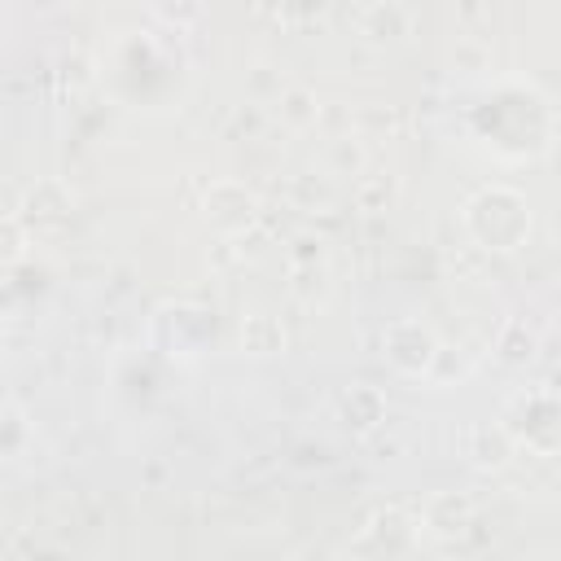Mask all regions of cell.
Wrapping results in <instances>:
<instances>
[{
  "instance_id": "3957f363",
  "label": "cell",
  "mask_w": 561,
  "mask_h": 561,
  "mask_svg": "<svg viewBox=\"0 0 561 561\" xmlns=\"http://www.w3.org/2000/svg\"><path fill=\"white\" fill-rule=\"evenodd\" d=\"M381 355H386V364H390L399 377L425 381V377H434V368H438V359H443V342H438V333H434L425 320L399 316V320H390V324L381 329Z\"/></svg>"
},
{
  "instance_id": "ac0fdd59",
  "label": "cell",
  "mask_w": 561,
  "mask_h": 561,
  "mask_svg": "<svg viewBox=\"0 0 561 561\" xmlns=\"http://www.w3.org/2000/svg\"><path fill=\"white\" fill-rule=\"evenodd\" d=\"M0 237H4V263H9V267L22 263V254H26V219H22L18 210H4Z\"/></svg>"
},
{
  "instance_id": "8992f818",
  "label": "cell",
  "mask_w": 561,
  "mask_h": 561,
  "mask_svg": "<svg viewBox=\"0 0 561 561\" xmlns=\"http://www.w3.org/2000/svg\"><path fill=\"white\" fill-rule=\"evenodd\" d=\"M460 447H465V460H469L473 469H482V473H500V469H508L513 456H517V443H513V434H508L504 421L469 425L465 438H460Z\"/></svg>"
},
{
  "instance_id": "7a4b0ae2",
  "label": "cell",
  "mask_w": 561,
  "mask_h": 561,
  "mask_svg": "<svg viewBox=\"0 0 561 561\" xmlns=\"http://www.w3.org/2000/svg\"><path fill=\"white\" fill-rule=\"evenodd\" d=\"M517 443V451H535V456H561V394L557 390H526L517 399H508L504 416H500Z\"/></svg>"
},
{
  "instance_id": "2e32d148",
  "label": "cell",
  "mask_w": 561,
  "mask_h": 561,
  "mask_svg": "<svg viewBox=\"0 0 561 561\" xmlns=\"http://www.w3.org/2000/svg\"><path fill=\"white\" fill-rule=\"evenodd\" d=\"M285 263L289 267H316V263H329V241L320 232H294L289 245H285Z\"/></svg>"
},
{
  "instance_id": "e0dca14e",
  "label": "cell",
  "mask_w": 561,
  "mask_h": 561,
  "mask_svg": "<svg viewBox=\"0 0 561 561\" xmlns=\"http://www.w3.org/2000/svg\"><path fill=\"white\" fill-rule=\"evenodd\" d=\"M153 13H158L167 26L188 31V26H197V22H202L206 0H153Z\"/></svg>"
},
{
  "instance_id": "d6986e66",
  "label": "cell",
  "mask_w": 561,
  "mask_h": 561,
  "mask_svg": "<svg viewBox=\"0 0 561 561\" xmlns=\"http://www.w3.org/2000/svg\"><path fill=\"white\" fill-rule=\"evenodd\" d=\"M280 92H285V79L272 75V66H254V70L245 75V96H250V101L263 105V101H276Z\"/></svg>"
},
{
  "instance_id": "ba28073f",
  "label": "cell",
  "mask_w": 561,
  "mask_h": 561,
  "mask_svg": "<svg viewBox=\"0 0 561 561\" xmlns=\"http://www.w3.org/2000/svg\"><path fill=\"white\" fill-rule=\"evenodd\" d=\"M237 342H241L245 355H254V359H272V355H285V346H289V329H285V320H280L276 311L254 307V311L241 316V324H237Z\"/></svg>"
},
{
  "instance_id": "9c48e42d",
  "label": "cell",
  "mask_w": 561,
  "mask_h": 561,
  "mask_svg": "<svg viewBox=\"0 0 561 561\" xmlns=\"http://www.w3.org/2000/svg\"><path fill=\"white\" fill-rule=\"evenodd\" d=\"M359 35L377 48H390V44H403L412 35V13L403 0H373L364 13H359Z\"/></svg>"
},
{
  "instance_id": "8fae6325",
  "label": "cell",
  "mask_w": 561,
  "mask_h": 561,
  "mask_svg": "<svg viewBox=\"0 0 561 561\" xmlns=\"http://www.w3.org/2000/svg\"><path fill=\"white\" fill-rule=\"evenodd\" d=\"M320 162H324V175H333V180H359L368 171V149L355 131H342V136L324 140Z\"/></svg>"
},
{
  "instance_id": "52a82bcc",
  "label": "cell",
  "mask_w": 561,
  "mask_h": 561,
  "mask_svg": "<svg viewBox=\"0 0 561 561\" xmlns=\"http://www.w3.org/2000/svg\"><path fill=\"white\" fill-rule=\"evenodd\" d=\"M337 421H342L346 434H359V438L373 434V430H381V421H386V394L377 386H368V381L346 386L337 394Z\"/></svg>"
},
{
  "instance_id": "7c38bea8",
  "label": "cell",
  "mask_w": 561,
  "mask_h": 561,
  "mask_svg": "<svg viewBox=\"0 0 561 561\" xmlns=\"http://www.w3.org/2000/svg\"><path fill=\"white\" fill-rule=\"evenodd\" d=\"M272 105H276V118H280L289 131L320 127V110H324V101H320L307 83H285V92H280Z\"/></svg>"
},
{
  "instance_id": "5b68a950",
  "label": "cell",
  "mask_w": 561,
  "mask_h": 561,
  "mask_svg": "<svg viewBox=\"0 0 561 561\" xmlns=\"http://www.w3.org/2000/svg\"><path fill=\"white\" fill-rule=\"evenodd\" d=\"M416 526H421V535H430L438 543L460 539L473 526V500L465 491H434V495H425V504L416 513Z\"/></svg>"
},
{
  "instance_id": "6da1fadb",
  "label": "cell",
  "mask_w": 561,
  "mask_h": 561,
  "mask_svg": "<svg viewBox=\"0 0 561 561\" xmlns=\"http://www.w3.org/2000/svg\"><path fill=\"white\" fill-rule=\"evenodd\" d=\"M460 224L473 237V245H482L486 254H513L530 241L535 215H530L526 193L508 184H482L473 197H465Z\"/></svg>"
},
{
  "instance_id": "30bf717a",
  "label": "cell",
  "mask_w": 561,
  "mask_h": 561,
  "mask_svg": "<svg viewBox=\"0 0 561 561\" xmlns=\"http://www.w3.org/2000/svg\"><path fill=\"white\" fill-rule=\"evenodd\" d=\"M70 210H75V197H70V188L57 175L35 180L26 188V197H22V206H18V215L26 219V228H35V224H61Z\"/></svg>"
},
{
  "instance_id": "ffe728a7",
  "label": "cell",
  "mask_w": 561,
  "mask_h": 561,
  "mask_svg": "<svg viewBox=\"0 0 561 561\" xmlns=\"http://www.w3.org/2000/svg\"><path fill=\"white\" fill-rule=\"evenodd\" d=\"M351 123H355V114H351L342 101H329V105L320 110V127H324L329 136H342V131H351Z\"/></svg>"
},
{
  "instance_id": "5bb4252c",
  "label": "cell",
  "mask_w": 561,
  "mask_h": 561,
  "mask_svg": "<svg viewBox=\"0 0 561 561\" xmlns=\"http://www.w3.org/2000/svg\"><path fill=\"white\" fill-rule=\"evenodd\" d=\"M495 355H500L504 364H526V359L535 355V333H530L522 320H504V329H500V337H495Z\"/></svg>"
},
{
  "instance_id": "9a60e30c",
  "label": "cell",
  "mask_w": 561,
  "mask_h": 561,
  "mask_svg": "<svg viewBox=\"0 0 561 561\" xmlns=\"http://www.w3.org/2000/svg\"><path fill=\"white\" fill-rule=\"evenodd\" d=\"M289 294L298 302H324L329 298V263H316V267H289Z\"/></svg>"
},
{
  "instance_id": "277c9868",
  "label": "cell",
  "mask_w": 561,
  "mask_h": 561,
  "mask_svg": "<svg viewBox=\"0 0 561 561\" xmlns=\"http://www.w3.org/2000/svg\"><path fill=\"white\" fill-rule=\"evenodd\" d=\"M202 224L219 237H241L254 228L259 219V193L245 184V180H232V175H219L202 188Z\"/></svg>"
},
{
  "instance_id": "4fadbf2b",
  "label": "cell",
  "mask_w": 561,
  "mask_h": 561,
  "mask_svg": "<svg viewBox=\"0 0 561 561\" xmlns=\"http://www.w3.org/2000/svg\"><path fill=\"white\" fill-rule=\"evenodd\" d=\"M26 438H31L26 412L13 399H4V408H0V451H4V460H18L22 447H26Z\"/></svg>"
}]
</instances>
